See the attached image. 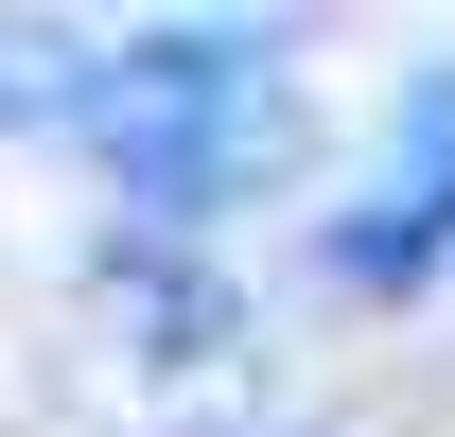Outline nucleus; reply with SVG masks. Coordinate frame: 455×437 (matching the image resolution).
Returning a JSON list of instances; mask_svg holds the SVG:
<instances>
[{
  "label": "nucleus",
  "mask_w": 455,
  "mask_h": 437,
  "mask_svg": "<svg viewBox=\"0 0 455 437\" xmlns=\"http://www.w3.org/2000/svg\"><path fill=\"white\" fill-rule=\"evenodd\" d=\"M53 123L140 193V211H175V227L281 193L298 140H315V123H298V70L263 53V36H123V53H70Z\"/></svg>",
  "instance_id": "nucleus-1"
},
{
  "label": "nucleus",
  "mask_w": 455,
  "mask_h": 437,
  "mask_svg": "<svg viewBox=\"0 0 455 437\" xmlns=\"http://www.w3.org/2000/svg\"><path fill=\"white\" fill-rule=\"evenodd\" d=\"M438 263H455V53L403 70L386 158H368V193L333 211V280H350V298H420Z\"/></svg>",
  "instance_id": "nucleus-2"
}]
</instances>
